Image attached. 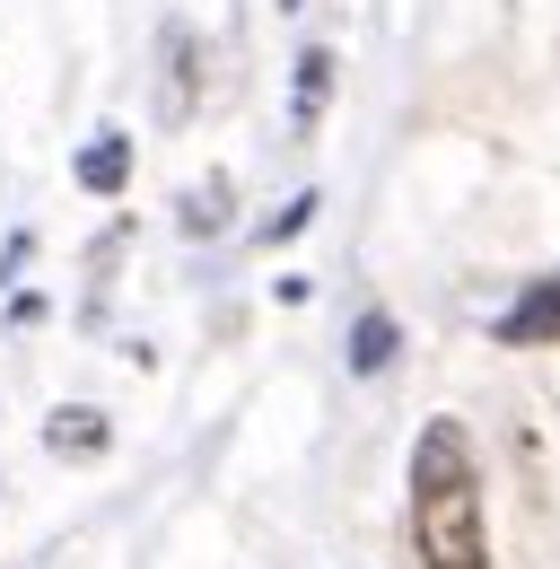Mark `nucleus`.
Instances as JSON below:
<instances>
[{
    "label": "nucleus",
    "instance_id": "nucleus-8",
    "mask_svg": "<svg viewBox=\"0 0 560 569\" xmlns=\"http://www.w3.org/2000/svg\"><path fill=\"white\" fill-rule=\"evenodd\" d=\"M307 219H316V193H298V202H289V211H280L272 228H263V237H298V228H307Z\"/></svg>",
    "mask_w": 560,
    "mask_h": 569
},
{
    "label": "nucleus",
    "instance_id": "nucleus-5",
    "mask_svg": "<svg viewBox=\"0 0 560 569\" xmlns=\"http://www.w3.org/2000/svg\"><path fill=\"white\" fill-rule=\"evenodd\" d=\"M324 97H333V53H298V88H289V123H298V132H316Z\"/></svg>",
    "mask_w": 560,
    "mask_h": 569
},
{
    "label": "nucleus",
    "instance_id": "nucleus-1",
    "mask_svg": "<svg viewBox=\"0 0 560 569\" xmlns=\"http://www.w3.org/2000/svg\"><path fill=\"white\" fill-rule=\"evenodd\" d=\"M412 543L429 569H490L482 482H473V447L456 421H429L412 447Z\"/></svg>",
    "mask_w": 560,
    "mask_h": 569
},
{
    "label": "nucleus",
    "instance_id": "nucleus-6",
    "mask_svg": "<svg viewBox=\"0 0 560 569\" xmlns=\"http://www.w3.org/2000/svg\"><path fill=\"white\" fill-rule=\"evenodd\" d=\"M386 359H394V316H359V325H350V368L377 377Z\"/></svg>",
    "mask_w": 560,
    "mask_h": 569
},
{
    "label": "nucleus",
    "instance_id": "nucleus-4",
    "mask_svg": "<svg viewBox=\"0 0 560 569\" xmlns=\"http://www.w3.org/2000/svg\"><path fill=\"white\" fill-rule=\"evenodd\" d=\"M123 176H132V141L123 132H97V141L79 149V184L88 193H123Z\"/></svg>",
    "mask_w": 560,
    "mask_h": 569
},
{
    "label": "nucleus",
    "instance_id": "nucleus-3",
    "mask_svg": "<svg viewBox=\"0 0 560 569\" xmlns=\"http://www.w3.org/2000/svg\"><path fill=\"white\" fill-rule=\"evenodd\" d=\"M106 438H114V429L97 421L88 403H62V412L44 421V447H53V456H70V465H88V456H106Z\"/></svg>",
    "mask_w": 560,
    "mask_h": 569
},
{
    "label": "nucleus",
    "instance_id": "nucleus-2",
    "mask_svg": "<svg viewBox=\"0 0 560 569\" xmlns=\"http://www.w3.org/2000/svg\"><path fill=\"white\" fill-rule=\"evenodd\" d=\"M499 342H508V351H543V342H560V272H552V281H534L508 316H499Z\"/></svg>",
    "mask_w": 560,
    "mask_h": 569
},
{
    "label": "nucleus",
    "instance_id": "nucleus-7",
    "mask_svg": "<svg viewBox=\"0 0 560 569\" xmlns=\"http://www.w3.org/2000/svg\"><path fill=\"white\" fill-rule=\"evenodd\" d=\"M219 228H228V184L210 176V184L184 193V237H219Z\"/></svg>",
    "mask_w": 560,
    "mask_h": 569
}]
</instances>
